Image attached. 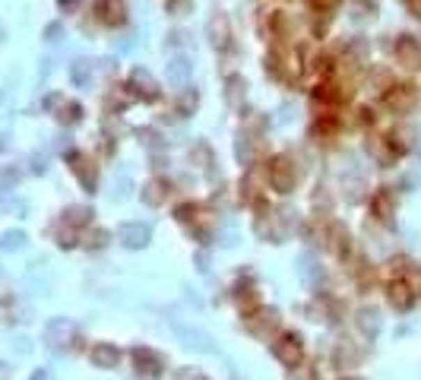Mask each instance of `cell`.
Wrapping results in <instances>:
<instances>
[{"label": "cell", "mask_w": 421, "mask_h": 380, "mask_svg": "<svg viewBox=\"0 0 421 380\" xmlns=\"http://www.w3.org/2000/svg\"><path fill=\"white\" fill-rule=\"evenodd\" d=\"M209 38H213V45L219 51L231 48V26H228V20L222 13H215L213 20H209Z\"/></svg>", "instance_id": "cell-12"}, {"label": "cell", "mask_w": 421, "mask_h": 380, "mask_svg": "<svg viewBox=\"0 0 421 380\" xmlns=\"http://www.w3.org/2000/svg\"><path fill=\"white\" fill-rule=\"evenodd\" d=\"M133 367H137L143 377H159L162 374L159 355H152L149 349H133Z\"/></svg>", "instance_id": "cell-14"}, {"label": "cell", "mask_w": 421, "mask_h": 380, "mask_svg": "<svg viewBox=\"0 0 421 380\" xmlns=\"http://www.w3.org/2000/svg\"><path fill=\"white\" fill-rule=\"evenodd\" d=\"M51 105L57 108V121H61V124H76V121L83 118V108H79V105H73V102H63L61 96L48 98V108H51Z\"/></svg>", "instance_id": "cell-15"}, {"label": "cell", "mask_w": 421, "mask_h": 380, "mask_svg": "<svg viewBox=\"0 0 421 380\" xmlns=\"http://www.w3.org/2000/svg\"><path fill=\"white\" fill-rule=\"evenodd\" d=\"M194 108H197V89H190V86H187V89L181 92V98H178V111L184 114V118H190V114H194Z\"/></svg>", "instance_id": "cell-21"}, {"label": "cell", "mask_w": 421, "mask_h": 380, "mask_svg": "<svg viewBox=\"0 0 421 380\" xmlns=\"http://www.w3.org/2000/svg\"><path fill=\"white\" fill-rule=\"evenodd\" d=\"M396 57H399L402 67H408V70H421V45L415 42L412 35H402L399 42H396Z\"/></svg>", "instance_id": "cell-7"}, {"label": "cell", "mask_w": 421, "mask_h": 380, "mask_svg": "<svg viewBox=\"0 0 421 380\" xmlns=\"http://www.w3.org/2000/svg\"><path fill=\"white\" fill-rule=\"evenodd\" d=\"M76 342V326L70 324V320H54V324L48 326V346L54 349H70Z\"/></svg>", "instance_id": "cell-6"}, {"label": "cell", "mask_w": 421, "mask_h": 380, "mask_svg": "<svg viewBox=\"0 0 421 380\" xmlns=\"http://www.w3.org/2000/svg\"><path fill=\"white\" fill-rule=\"evenodd\" d=\"M165 197H168V184H165V181H149V184H146L143 200L149 203V206H159Z\"/></svg>", "instance_id": "cell-20"}, {"label": "cell", "mask_w": 421, "mask_h": 380, "mask_svg": "<svg viewBox=\"0 0 421 380\" xmlns=\"http://www.w3.org/2000/svg\"><path fill=\"white\" fill-rule=\"evenodd\" d=\"M70 168H73V174L79 181H83V187L86 190H95V184H98V172H95V165H92L86 155H70Z\"/></svg>", "instance_id": "cell-11"}, {"label": "cell", "mask_w": 421, "mask_h": 380, "mask_svg": "<svg viewBox=\"0 0 421 380\" xmlns=\"http://www.w3.org/2000/svg\"><path fill=\"white\" fill-rule=\"evenodd\" d=\"M92 222V209L89 206H70L67 213H63V225L70 228H83Z\"/></svg>", "instance_id": "cell-19"}, {"label": "cell", "mask_w": 421, "mask_h": 380, "mask_svg": "<svg viewBox=\"0 0 421 380\" xmlns=\"http://www.w3.org/2000/svg\"><path fill=\"white\" fill-rule=\"evenodd\" d=\"M339 380H361V377H339Z\"/></svg>", "instance_id": "cell-32"}, {"label": "cell", "mask_w": 421, "mask_h": 380, "mask_svg": "<svg viewBox=\"0 0 421 380\" xmlns=\"http://www.w3.org/2000/svg\"><path fill=\"white\" fill-rule=\"evenodd\" d=\"M317 10H332V7H339V0H311Z\"/></svg>", "instance_id": "cell-27"}, {"label": "cell", "mask_w": 421, "mask_h": 380, "mask_svg": "<svg viewBox=\"0 0 421 380\" xmlns=\"http://www.w3.org/2000/svg\"><path fill=\"white\" fill-rule=\"evenodd\" d=\"M168 73H171L174 83H184L187 76H190V63H187L184 57H181V61H174V63H171V70H168Z\"/></svg>", "instance_id": "cell-23"}, {"label": "cell", "mask_w": 421, "mask_h": 380, "mask_svg": "<svg viewBox=\"0 0 421 380\" xmlns=\"http://www.w3.org/2000/svg\"><path fill=\"white\" fill-rule=\"evenodd\" d=\"M361 326H365V330L371 333V336H374V333H377V320H374V314H371V311H365V314H361Z\"/></svg>", "instance_id": "cell-26"}, {"label": "cell", "mask_w": 421, "mask_h": 380, "mask_svg": "<svg viewBox=\"0 0 421 380\" xmlns=\"http://www.w3.org/2000/svg\"><path fill=\"white\" fill-rule=\"evenodd\" d=\"M92 76V61H76L73 63V83L76 86H86Z\"/></svg>", "instance_id": "cell-22"}, {"label": "cell", "mask_w": 421, "mask_h": 380, "mask_svg": "<svg viewBox=\"0 0 421 380\" xmlns=\"http://www.w3.org/2000/svg\"><path fill=\"white\" fill-rule=\"evenodd\" d=\"M174 380H209V377L203 371H197V367H184V371H178Z\"/></svg>", "instance_id": "cell-25"}, {"label": "cell", "mask_w": 421, "mask_h": 380, "mask_svg": "<svg viewBox=\"0 0 421 380\" xmlns=\"http://www.w3.org/2000/svg\"><path fill=\"white\" fill-rule=\"evenodd\" d=\"M273 355H276L285 367H291V371H295V367H301V361H304V342L295 336V333H285V336L276 339Z\"/></svg>", "instance_id": "cell-3"}, {"label": "cell", "mask_w": 421, "mask_h": 380, "mask_svg": "<svg viewBox=\"0 0 421 380\" xmlns=\"http://www.w3.org/2000/svg\"><path fill=\"white\" fill-rule=\"evenodd\" d=\"M387 298L393 307H399V311H406V307H412L415 301V289L408 279H393V282L387 285Z\"/></svg>", "instance_id": "cell-8"}, {"label": "cell", "mask_w": 421, "mask_h": 380, "mask_svg": "<svg viewBox=\"0 0 421 380\" xmlns=\"http://www.w3.org/2000/svg\"><path fill=\"white\" fill-rule=\"evenodd\" d=\"M35 380H48V377H45V374H35Z\"/></svg>", "instance_id": "cell-31"}, {"label": "cell", "mask_w": 421, "mask_h": 380, "mask_svg": "<svg viewBox=\"0 0 421 380\" xmlns=\"http://www.w3.org/2000/svg\"><path fill=\"white\" fill-rule=\"evenodd\" d=\"M130 89H137L143 98H155L159 96V86H155V79H152L146 70H133L130 76Z\"/></svg>", "instance_id": "cell-17"}, {"label": "cell", "mask_w": 421, "mask_h": 380, "mask_svg": "<svg viewBox=\"0 0 421 380\" xmlns=\"http://www.w3.org/2000/svg\"><path fill=\"white\" fill-rule=\"evenodd\" d=\"M383 102H387L393 111H399V114H406V111H412L415 105H418V89H415L412 83L390 86V89H387V96H383Z\"/></svg>", "instance_id": "cell-4"}, {"label": "cell", "mask_w": 421, "mask_h": 380, "mask_svg": "<svg viewBox=\"0 0 421 380\" xmlns=\"http://www.w3.org/2000/svg\"><path fill=\"white\" fill-rule=\"evenodd\" d=\"M79 3H83V0H61V7H63V10H70V7H79Z\"/></svg>", "instance_id": "cell-30"}, {"label": "cell", "mask_w": 421, "mask_h": 380, "mask_svg": "<svg viewBox=\"0 0 421 380\" xmlns=\"http://www.w3.org/2000/svg\"><path fill=\"white\" fill-rule=\"evenodd\" d=\"M45 35H48V42H61V26H57V22H54V26H48V32H45Z\"/></svg>", "instance_id": "cell-28"}, {"label": "cell", "mask_w": 421, "mask_h": 380, "mask_svg": "<svg viewBox=\"0 0 421 380\" xmlns=\"http://www.w3.org/2000/svg\"><path fill=\"white\" fill-rule=\"evenodd\" d=\"M118 361H121V352L111 342H98L92 349V365L95 367H118Z\"/></svg>", "instance_id": "cell-16"}, {"label": "cell", "mask_w": 421, "mask_h": 380, "mask_svg": "<svg viewBox=\"0 0 421 380\" xmlns=\"http://www.w3.org/2000/svg\"><path fill=\"white\" fill-rule=\"evenodd\" d=\"M266 178H270V184L276 187L279 194H289L298 181V172H295V165H291V159L276 155V159H270V165H266Z\"/></svg>", "instance_id": "cell-1"}, {"label": "cell", "mask_w": 421, "mask_h": 380, "mask_svg": "<svg viewBox=\"0 0 421 380\" xmlns=\"http://www.w3.org/2000/svg\"><path fill=\"white\" fill-rule=\"evenodd\" d=\"M276 326H279V314L273 311V307H263V311H257L247 317V330L254 333V336H270Z\"/></svg>", "instance_id": "cell-9"}, {"label": "cell", "mask_w": 421, "mask_h": 380, "mask_svg": "<svg viewBox=\"0 0 421 380\" xmlns=\"http://www.w3.org/2000/svg\"><path fill=\"white\" fill-rule=\"evenodd\" d=\"M22 244V231H7L3 235V250H16Z\"/></svg>", "instance_id": "cell-24"}, {"label": "cell", "mask_w": 421, "mask_h": 380, "mask_svg": "<svg viewBox=\"0 0 421 380\" xmlns=\"http://www.w3.org/2000/svg\"><path fill=\"white\" fill-rule=\"evenodd\" d=\"M231 301H235L244 314H254L257 304H260V298H257V285L250 282V279H241V282L235 285V291H231Z\"/></svg>", "instance_id": "cell-10"}, {"label": "cell", "mask_w": 421, "mask_h": 380, "mask_svg": "<svg viewBox=\"0 0 421 380\" xmlns=\"http://www.w3.org/2000/svg\"><path fill=\"white\" fill-rule=\"evenodd\" d=\"M95 16H98V22L118 29V26H124V22H127V3H124V0H98Z\"/></svg>", "instance_id": "cell-5"}, {"label": "cell", "mask_w": 421, "mask_h": 380, "mask_svg": "<svg viewBox=\"0 0 421 380\" xmlns=\"http://www.w3.org/2000/svg\"><path fill=\"white\" fill-rule=\"evenodd\" d=\"M393 213H396V200L390 190H380L377 197H374V219L380 222H393Z\"/></svg>", "instance_id": "cell-18"}, {"label": "cell", "mask_w": 421, "mask_h": 380, "mask_svg": "<svg viewBox=\"0 0 421 380\" xmlns=\"http://www.w3.org/2000/svg\"><path fill=\"white\" fill-rule=\"evenodd\" d=\"M121 238H124L127 248H146V244L152 241V231H149V225H143V222H127V225L121 228Z\"/></svg>", "instance_id": "cell-13"}, {"label": "cell", "mask_w": 421, "mask_h": 380, "mask_svg": "<svg viewBox=\"0 0 421 380\" xmlns=\"http://www.w3.org/2000/svg\"><path fill=\"white\" fill-rule=\"evenodd\" d=\"M270 73L276 76V79H282V83H295L298 76L304 73V63L298 61V54H291V51H273Z\"/></svg>", "instance_id": "cell-2"}, {"label": "cell", "mask_w": 421, "mask_h": 380, "mask_svg": "<svg viewBox=\"0 0 421 380\" xmlns=\"http://www.w3.org/2000/svg\"><path fill=\"white\" fill-rule=\"evenodd\" d=\"M406 7L412 10V16H418V20H421V0H406Z\"/></svg>", "instance_id": "cell-29"}]
</instances>
